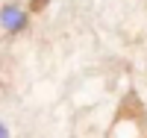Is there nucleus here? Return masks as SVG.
Returning a JSON list of instances; mask_svg holds the SVG:
<instances>
[{
  "label": "nucleus",
  "instance_id": "1",
  "mask_svg": "<svg viewBox=\"0 0 147 138\" xmlns=\"http://www.w3.org/2000/svg\"><path fill=\"white\" fill-rule=\"evenodd\" d=\"M44 3H47V0H32V12H38V9H44Z\"/></svg>",
  "mask_w": 147,
  "mask_h": 138
}]
</instances>
